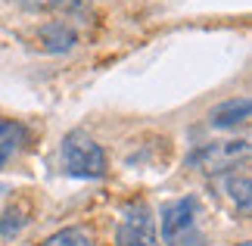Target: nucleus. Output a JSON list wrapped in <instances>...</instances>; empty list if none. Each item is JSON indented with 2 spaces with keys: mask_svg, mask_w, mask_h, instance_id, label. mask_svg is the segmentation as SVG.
Masks as SVG:
<instances>
[{
  "mask_svg": "<svg viewBox=\"0 0 252 246\" xmlns=\"http://www.w3.org/2000/svg\"><path fill=\"white\" fill-rule=\"evenodd\" d=\"M37 41H41V50H47V53H65V50H72V47H75L78 35H75V28H72L69 22L53 19V22L41 25Z\"/></svg>",
  "mask_w": 252,
  "mask_h": 246,
  "instance_id": "nucleus-5",
  "label": "nucleus"
},
{
  "mask_svg": "<svg viewBox=\"0 0 252 246\" xmlns=\"http://www.w3.org/2000/svg\"><path fill=\"white\" fill-rule=\"evenodd\" d=\"M196 200H171L162 206V240L168 246H202L199 228H196Z\"/></svg>",
  "mask_w": 252,
  "mask_h": 246,
  "instance_id": "nucleus-2",
  "label": "nucleus"
},
{
  "mask_svg": "<svg viewBox=\"0 0 252 246\" xmlns=\"http://www.w3.org/2000/svg\"><path fill=\"white\" fill-rule=\"evenodd\" d=\"M16 134H22V128H19L16 122H6V119H0V137H16Z\"/></svg>",
  "mask_w": 252,
  "mask_h": 246,
  "instance_id": "nucleus-10",
  "label": "nucleus"
},
{
  "mask_svg": "<svg viewBox=\"0 0 252 246\" xmlns=\"http://www.w3.org/2000/svg\"><path fill=\"white\" fill-rule=\"evenodd\" d=\"M246 122H249V97L218 103L215 109L209 112V125L212 128H237V125H246Z\"/></svg>",
  "mask_w": 252,
  "mask_h": 246,
  "instance_id": "nucleus-7",
  "label": "nucleus"
},
{
  "mask_svg": "<svg viewBox=\"0 0 252 246\" xmlns=\"http://www.w3.org/2000/svg\"><path fill=\"white\" fill-rule=\"evenodd\" d=\"M63 169L72 178H103L106 175V153L87 131H69L63 137Z\"/></svg>",
  "mask_w": 252,
  "mask_h": 246,
  "instance_id": "nucleus-1",
  "label": "nucleus"
},
{
  "mask_svg": "<svg viewBox=\"0 0 252 246\" xmlns=\"http://www.w3.org/2000/svg\"><path fill=\"white\" fill-rule=\"evenodd\" d=\"M28 224V206L25 203H16V206H9V209L0 215V240H6V237H16L19 231H22Z\"/></svg>",
  "mask_w": 252,
  "mask_h": 246,
  "instance_id": "nucleus-8",
  "label": "nucleus"
},
{
  "mask_svg": "<svg viewBox=\"0 0 252 246\" xmlns=\"http://www.w3.org/2000/svg\"><path fill=\"white\" fill-rule=\"evenodd\" d=\"M218 190H224V196L230 200V206L240 212V215H249V206H252V187H249V175L246 172H224V178L218 181Z\"/></svg>",
  "mask_w": 252,
  "mask_h": 246,
  "instance_id": "nucleus-6",
  "label": "nucleus"
},
{
  "mask_svg": "<svg viewBox=\"0 0 252 246\" xmlns=\"http://www.w3.org/2000/svg\"><path fill=\"white\" fill-rule=\"evenodd\" d=\"M240 246H249V243H240Z\"/></svg>",
  "mask_w": 252,
  "mask_h": 246,
  "instance_id": "nucleus-12",
  "label": "nucleus"
},
{
  "mask_svg": "<svg viewBox=\"0 0 252 246\" xmlns=\"http://www.w3.org/2000/svg\"><path fill=\"white\" fill-rule=\"evenodd\" d=\"M243 159H249V141H212L199 146L190 162L206 175H224Z\"/></svg>",
  "mask_w": 252,
  "mask_h": 246,
  "instance_id": "nucleus-4",
  "label": "nucleus"
},
{
  "mask_svg": "<svg viewBox=\"0 0 252 246\" xmlns=\"http://www.w3.org/2000/svg\"><path fill=\"white\" fill-rule=\"evenodd\" d=\"M115 246H159L156 221H153V212L147 203H128L122 209Z\"/></svg>",
  "mask_w": 252,
  "mask_h": 246,
  "instance_id": "nucleus-3",
  "label": "nucleus"
},
{
  "mask_svg": "<svg viewBox=\"0 0 252 246\" xmlns=\"http://www.w3.org/2000/svg\"><path fill=\"white\" fill-rule=\"evenodd\" d=\"M41 246H94V240L81 228H65V231H56L53 237H47Z\"/></svg>",
  "mask_w": 252,
  "mask_h": 246,
  "instance_id": "nucleus-9",
  "label": "nucleus"
},
{
  "mask_svg": "<svg viewBox=\"0 0 252 246\" xmlns=\"http://www.w3.org/2000/svg\"><path fill=\"white\" fill-rule=\"evenodd\" d=\"M13 141H0V169H3V165H6V159H9V156H13Z\"/></svg>",
  "mask_w": 252,
  "mask_h": 246,
  "instance_id": "nucleus-11",
  "label": "nucleus"
}]
</instances>
